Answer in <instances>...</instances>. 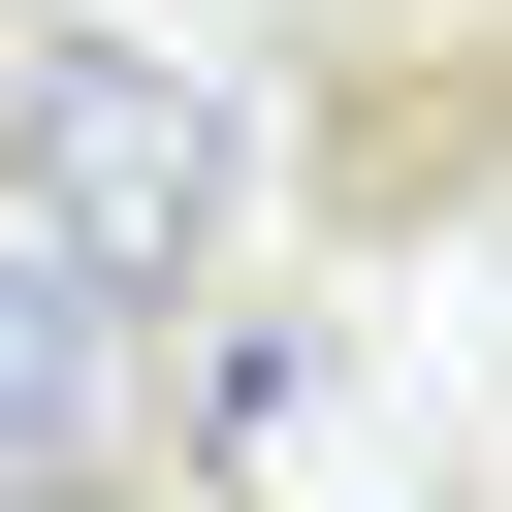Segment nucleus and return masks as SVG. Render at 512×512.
Listing matches in <instances>:
<instances>
[{
    "label": "nucleus",
    "mask_w": 512,
    "mask_h": 512,
    "mask_svg": "<svg viewBox=\"0 0 512 512\" xmlns=\"http://www.w3.org/2000/svg\"><path fill=\"white\" fill-rule=\"evenodd\" d=\"M224 224H256V96L192 32H128V0L0 32V256H64L96 320H160V288H224Z\"/></svg>",
    "instance_id": "f257e3e1"
},
{
    "label": "nucleus",
    "mask_w": 512,
    "mask_h": 512,
    "mask_svg": "<svg viewBox=\"0 0 512 512\" xmlns=\"http://www.w3.org/2000/svg\"><path fill=\"white\" fill-rule=\"evenodd\" d=\"M96 448H128V320H96L64 256H0V512H64Z\"/></svg>",
    "instance_id": "f03ea898"
},
{
    "label": "nucleus",
    "mask_w": 512,
    "mask_h": 512,
    "mask_svg": "<svg viewBox=\"0 0 512 512\" xmlns=\"http://www.w3.org/2000/svg\"><path fill=\"white\" fill-rule=\"evenodd\" d=\"M288 416H320V320H192V448L160 480H288Z\"/></svg>",
    "instance_id": "7ed1b4c3"
}]
</instances>
